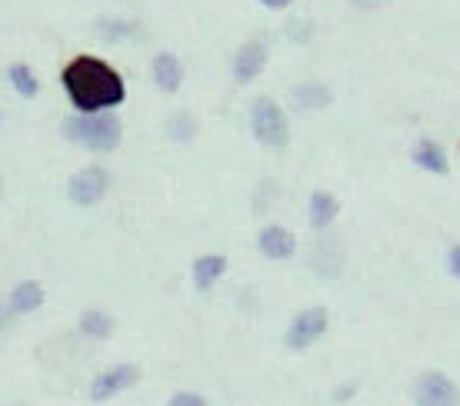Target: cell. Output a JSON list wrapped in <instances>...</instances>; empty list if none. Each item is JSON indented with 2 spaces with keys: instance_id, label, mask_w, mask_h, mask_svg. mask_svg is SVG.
I'll use <instances>...</instances> for the list:
<instances>
[{
  "instance_id": "cell-2",
  "label": "cell",
  "mask_w": 460,
  "mask_h": 406,
  "mask_svg": "<svg viewBox=\"0 0 460 406\" xmlns=\"http://www.w3.org/2000/svg\"><path fill=\"white\" fill-rule=\"evenodd\" d=\"M60 134H64V140L77 144V147L107 153V150L121 147L124 127L113 117V110H104V113H77V117H70V121H64Z\"/></svg>"
},
{
  "instance_id": "cell-7",
  "label": "cell",
  "mask_w": 460,
  "mask_h": 406,
  "mask_svg": "<svg viewBox=\"0 0 460 406\" xmlns=\"http://www.w3.org/2000/svg\"><path fill=\"white\" fill-rule=\"evenodd\" d=\"M137 379H140L137 363L111 366V370H104V373L94 377V383H90V400H94V403H104V400H111V396H117V393L130 390Z\"/></svg>"
},
{
  "instance_id": "cell-20",
  "label": "cell",
  "mask_w": 460,
  "mask_h": 406,
  "mask_svg": "<svg viewBox=\"0 0 460 406\" xmlns=\"http://www.w3.org/2000/svg\"><path fill=\"white\" fill-rule=\"evenodd\" d=\"M168 406H207V400H204L200 393L181 390V393H174V396H170Z\"/></svg>"
},
{
  "instance_id": "cell-10",
  "label": "cell",
  "mask_w": 460,
  "mask_h": 406,
  "mask_svg": "<svg viewBox=\"0 0 460 406\" xmlns=\"http://www.w3.org/2000/svg\"><path fill=\"white\" fill-rule=\"evenodd\" d=\"M153 83L164 90V94H177L183 83V64L177 60V57L170 54V51H160V54L153 57Z\"/></svg>"
},
{
  "instance_id": "cell-15",
  "label": "cell",
  "mask_w": 460,
  "mask_h": 406,
  "mask_svg": "<svg viewBox=\"0 0 460 406\" xmlns=\"http://www.w3.org/2000/svg\"><path fill=\"white\" fill-rule=\"evenodd\" d=\"M293 107H300V110H324L334 97H331V90L324 87V83L317 81H304V83H297L293 87Z\"/></svg>"
},
{
  "instance_id": "cell-4",
  "label": "cell",
  "mask_w": 460,
  "mask_h": 406,
  "mask_svg": "<svg viewBox=\"0 0 460 406\" xmlns=\"http://www.w3.org/2000/svg\"><path fill=\"white\" fill-rule=\"evenodd\" d=\"M327 326H331V313L324 310V307H307V310H300L291 320L284 343L291 350H307V347H314L327 333Z\"/></svg>"
},
{
  "instance_id": "cell-12",
  "label": "cell",
  "mask_w": 460,
  "mask_h": 406,
  "mask_svg": "<svg viewBox=\"0 0 460 406\" xmlns=\"http://www.w3.org/2000/svg\"><path fill=\"white\" fill-rule=\"evenodd\" d=\"M414 163H417L420 170H427V174H447L450 170V160H447V150L437 144V140H431V137H420L417 144H414Z\"/></svg>"
},
{
  "instance_id": "cell-3",
  "label": "cell",
  "mask_w": 460,
  "mask_h": 406,
  "mask_svg": "<svg viewBox=\"0 0 460 406\" xmlns=\"http://www.w3.org/2000/svg\"><path fill=\"white\" fill-rule=\"evenodd\" d=\"M251 130H253V140H257V144H264V147H270V150L287 147V140H291L287 113H284V110H280V104H274L270 97L253 100V107H251Z\"/></svg>"
},
{
  "instance_id": "cell-17",
  "label": "cell",
  "mask_w": 460,
  "mask_h": 406,
  "mask_svg": "<svg viewBox=\"0 0 460 406\" xmlns=\"http://www.w3.org/2000/svg\"><path fill=\"white\" fill-rule=\"evenodd\" d=\"M7 77H11V87H14L24 100H34V97L41 94V81L34 77V70H30L27 64H11Z\"/></svg>"
},
{
  "instance_id": "cell-24",
  "label": "cell",
  "mask_w": 460,
  "mask_h": 406,
  "mask_svg": "<svg viewBox=\"0 0 460 406\" xmlns=\"http://www.w3.org/2000/svg\"><path fill=\"white\" fill-rule=\"evenodd\" d=\"M354 390H357V386H340V390H337V400H347V396H354Z\"/></svg>"
},
{
  "instance_id": "cell-14",
  "label": "cell",
  "mask_w": 460,
  "mask_h": 406,
  "mask_svg": "<svg viewBox=\"0 0 460 406\" xmlns=\"http://www.w3.org/2000/svg\"><path fill=\"white\" fill-rule=\"evenodd\" d=\"M43 286L37 284V280H24V284H17L14 290H11V300H7V307H11V313H34L43 307Z\"/></svg>"
},
{
  "instance_id": "cell-26",
  "label": "cell",
  "mask_w": 460,
  "mask_h": 406,
  "mask_svg": "<svg viewBox=\"0 0 460 406\" xmlns=\"http://www.w3.org/2000/svg\"><path fill=\"white\" fill-rule=\"evenodd\" d=\"M0 197H4V180H0Z\"/></svg>"
},
{
  "instance_id": "cell-19",
  "label": "cell",
  "mask_w": 460,
  "mask_h": 406,
  "mask_svg": "<svg viewBox=\"0 0 460 406\" xmlns=\"http://www.w3.org/2000/svg\"><path fill=\"white\" fill-rule=\"evenodd\" d=\"M94 30H97V37L117 43V41H124V37H130L137 27H134V24H127V20H97Z\"/></svg>"
},
{
  "instance_id": "cell-5",
  "label": "cell",
  "mask_w": 460,
  "mask_h": 406,
  "mask_svg": "<svg viewBox=\"0 0 460 406\" xmlns=\"http://www.w3.org/2000/svg\"><path fill=\"white\" fill-rule=\"evenodd\" d=\"M414 403L417 406H460L457 383L441 373V370H427L420 373L414 383Z\"/></svg>"
},
{
  "instance_id": "cell-11",
  "label": "cell",
  "mask_w": 460,
  "mask_h": 406,
  "mask_svg": "<svg viewBox=\"0 0 460 406\" xmlns=\"http://www.w3.org/2000/svg\"><path fill=\"white\" fill-rule=\"evenodd\" d=\"M337 214H340V203H337L334 193H327V190H314V193H310L307 220H310L314 230H327V227L337 220Z\"/></svg>"
},
{
  "instance_id": "cell-9",
  "label": "cell",
  "mask_w": 460,
  "mask_h": 406,
  "mask_svg": "<svg viewBox=\"0 0 460 406\" xmlns=\"http://www.w3.org/2000/svg\"><path fill=\"white\" fill-rule=\"evenodd\" d=\"M267 67V47L264 43H244L238 51V57H234V81L238 83H251L261 77V70Z\"/></svg>"
},
{
  "instance_id": "cell-22",
  "label": "cell",
  "mask_w": 460,
  "mask_h": 406,
  "mask_svg": "<svg viewBox=\"0 0 460 406\" xmlns=\"http://www.w3.org/2000/svg\"><path fill=\"white\" fill-rule=\"evenodd\" d=\"M354 7H363V11H374V7H384L387 0H350Z\"/></svg>"
},
{
  "instance_id": "cell-18",
  "label": "cell",
  "mask_w": 460,
  "mask_h": 406,
  "mask_svg": "<svg viewBox=\"0 0 460 406\" xmlns=\"http://www.w3.org/2000/svg\"><path fill=\"white\" fill-rule=\"evenodd\" d=\"M197 117L194 113H187V110H177L174 117L168 121V137L174 140V144H187V140H194L197 137Z\"/></svg>"
},
{
  "instance_id": "cell-16",
  "label": "cell",
  "mask_w": 460,
  "mask_h": 406,
  "mask_svg": "<svg viewBox=\"0 0 460 406\" xmlns=\"http://www.w3.org/2000/svg\"><path fill=\"white\" fill-rule=\"evenodd\" d=\"M77 326H81V333L87 340H107L113 333V316L104 310H84Z\"/></svg>"
},
{
  "instance_id": "cell-27",
  "label": "cell",
  "mask_w": 460,
  "mask_h": 406,
  "mask_svg": "<svg viewBox=\"0 0 460 406\" xmlns=\"http://www.w3.org/2000/svg\"><path fill=\"white\" fill-rule=\"evenodd\" d=\"M0 121H4V113H0Z\"/></svg>"
},
{
  "instance_id": "cell-13",
  "label": "cell",
  "mask_w": 460,
  "mask_h": 406,
  "mask_svg": "<svg viewBox=\"0 0 460 406\" xmlns=\"http://www.w3.org/2000/svg\"><path fill=\"white\" fill-rule=\"evenodd\" d=\"M223 273H227V257H221V254H204V257H197L194 267H191V277H194L197 290H210Z\"/></svg>"
},
{
  "instance_id": "cell-21",
  "label": "cell",
  "mask_w": 460,
  "mask_h": 406,
  "mask_svg": "<svg viewBox=\"0 0 460 406\" xmlns=\"http://www.w3.org/2000/svg\"><path fill=\"white\" fill-rule=\"evenodd\" d=\"M447 270H450V277H457L460 280V244L450 246V254H447Z\"/></svg>"
},
{
  "instance_id": "cell-6",
  "label": "cell",
  "mask_w": 460,
  "mask_h": 406,
  "mask_svg": "<svg viewBox=\"0 0 460 406\" xmlns=\"http://www.w3.org/2000/svg\"><path fill=\"white\" fill-rule=\"evenodd\" d=\"M107 187H111V174L104 167H97V163H90V167H84V170H77V174L70 176L67 197L77 207H94V203L104 200Z\"/></svg>"
},
{
  "instance_id": "cell-8",
  "label": "cell",
  "mask_w": 460,
  "mask_h": 406,
  "mask_svg": "<svg viewBox=\"0 0 460 406\" xmlns=\"http://www.w3.org/2000/svg\"><path fill=\"white\" fill-rule=\"evenodd\" d=\"M257 250L267 260H291L297 254V237L287 227L270 223V227H264V230L257 233Z\"/></svg>"
},
{
  "instance_id": "cell-23",
  "label": "cell",
  "mask_w": 460,
  "mask_h": 406,
  "mask_svg": "<svg viewBox=\"0 0 460 406\" xmlns=\"http://www.w3.org/2000/svg\"><path fill=\"white\" fill-rule=\"evenodd\" d=\"M267 11H284V7H291V0H261Z\"/></svg>"
},
{
  "instance_id": "cell-1",
  "label": "cell",
  "mask_w": 460,
  "mask_h": 406,
  "mask_svg": "<svg viewBox=\"0 0 460 406\" xmlns=\"http://www.w3.org/2000/svg\"><path fill=\"white\" fill-rule=\"evenodd\" d=\"M60 83L77 113H104L121 107L127 97L124 77L100 57H74L60 74Z\"/></svg>"
},
{
  "instance_id": "cell-25",
  "label": "cell",
  "mask_w": 460,
  "mask_h": 406,
  "mask_svg": "<svg viewBox=\"0 0 460 406\" xmlns=\"http://www.w3.org/2000/svg\"><path fill=\"white\" fill-rule=\"evenodd\" d=\"M7 310H11V307H4V300H0V326L7 324Z\"/></svg>"
}]
</instances>
